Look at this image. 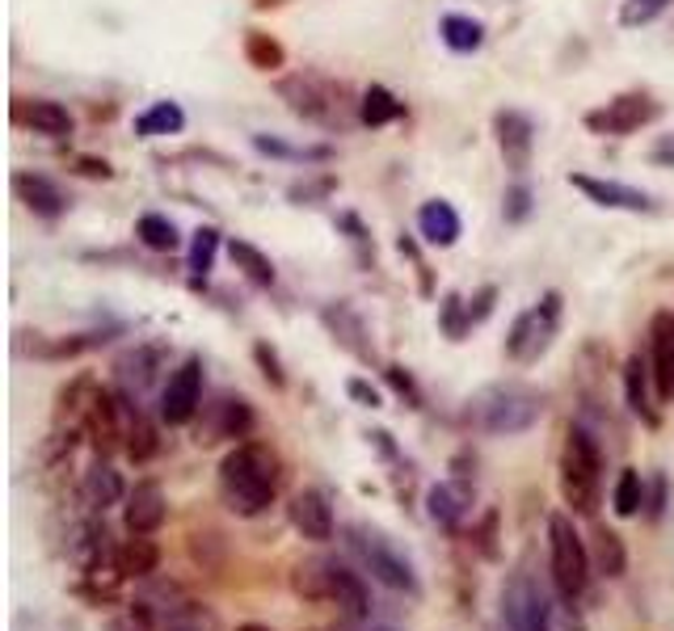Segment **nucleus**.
<instances>
[{
	"instance_id": "f257e3e1",
	"label": "nucleus",
	"mask_w": 674,
	"mask_h": 631,
	"mask_svg": "<svg viewBox=\"0 0 674 631\" xmlns=\"http://www.w3.org/2000/svg\"><path fill=\"white\" fill-rule=\"evenodd\" d=\"M283 488V463L270 446L261 442H241L236 450H228L220 463V493L232 514L241 518H257L261 509H270V502Z\"/></svg>"
},
{
	"instance_id": "f03ea898",
	"label": "nucleus",
	"mask_w": 674,
	"mask_h": 631,
	"mask_svg": "<svg viewBox=\"0 0 674 631\" xmlns=\"http://www.w3.org/2000/svg\"><path fill=\"white\" fill-rule=\"evenodd\" d=\"M599 493H603V455L581 425H569L561 446V497L569 514L590 518L599 509Z\"/></svg>"
},
{
	"instance_id": "7ed1b4c3",
	"label": "nucleus",
	"mask_w": 674,
	"mask_h": 631,
	"mask_svg": "<svg viewBox=\"0 0 674 631\" xmlns=\"http://www.w3.org/2000/svg\"><path fill=\"white\" fill-rule=\"evenodd\" d=\"M548 560H552V585L565 602H578L590 585V547L581 543L578 527L569 514H552L548 518Z\"/></svg>"
},
{
	"instance_id": "20e7f679",
	"label": "nucleus",
	"mask_w": 674,
	"mask_h": 631,
	"mask_svg": "<svg viewBox=\"0 0 674 631\" xmlns=\"http://www.w3.org/2000/svg\"><path fill=\"white\" fill-rule=\"evenodd\" d=\"M540 396L531 387H518V383H502V387H489L477 396L473 417L485 434H523L540 421Z\"/></svg>"
},
{
	"instance_id": "39448f33",
	"label": "nucleus",
	"mask_w": 674,
	"mask_h": 631,
	"mask_svg": "<svg viewBox=\"0 0 674 631\" xmlns=\"http://www.w3.org/2000/svg\"><path fill=\"white\" fill-rule=\"evenodd\" d=\"M556 329H561V295L556 290H548L540 304H531L527 312L518 316L511 324V337H506V354H511L514 362H540L552 346V337H556Z\"/></svg>"
},
{
	"instance_id": "423d86ee",
	"label": "nucleus",
	"mask_w": 674,
	"mask_h": 631,
	"mask_svg": "<svg viewBox=\"0 0 674 631\" xmlns=\"http://www.w3.org/2000/svg\"><path fill=\"white\" fill-rule=\"evenodd\" d=\"M351 547L358 552V560L371 568V577L388 585V590H396V594H418V572L414 565L388 543L380 531H351Z\"/></svg>"
},
{
	"instance_id": "0eeeda50",
	"label": "nucleus",
	"mask_w": 674,
	"mask_h": 631,
	"mask_svg": "<svg viewBox=\"0 0 674 631\" xmlns=\"http://www.w3.org/2000/svg\"><path fill=\"white\" fill-rule=\"evenodd\" d=\"M198 400H203V362L198 358H186L161 392V417L169 425H191L194 412H198Z\"/></svg>"
},
{
	"instance_id": "6e6552de",
	"label": "nucleus",
	"mask_w": 674,
	"mask_h": 631,
	"mask_svg": "<svg viewBox=\"0 0 674 631\" xmlns=\"http://www.w3.org/2000/svg\"><path fill=\"white\" fill-rule=\"evenodd\" d=\"M649 371L658 400L674 405V312H653L649 320Z\"/></svg>"
},
{
	"instance_id": "1a4fd4ad",
	"label": "nucleus",
	"mask_w": 674,
	"mask_h": 631,
	"mask_svg": "<svg viewBox=\"0 0 674 631\" xmlns=\"http://www.w3.org/2000/svg\"><path fill=\"white\" fill-rule=\"evenodd\" d=\"M658 119V106L649 101L645 94H624L608 101L603 110H595L586 123L595 126V131H603V135H633V131H641L645 123H653Z\"/></svg>"
},
{
	"instance_id": "9d476101",
	"label": "nucleus",
	"mask_w": 674,
	"mask_h": 631,
	"mask_svg": "<svg viewBox=\"0 0 674 631\" xmlns=\"http://www.w3.org/2000/svg\"><path fill=\"white\" fill-rule=\"evenodd\" d=\"M544 610L548 598L540 594V585L531 577H514L502 594V615H506V628L511 631H540L544 628Z\"/></svg>"
},
{
	"instance_id": "9b49d317",
	"label": "nucleus",
	"mask_w": 674,
	"mask_h": 631,
	"mask_svg": "<svg viewBox=\"0 0 674 631\" xmlns=\"http://www.w3.org/2000/svg\"><path fill=\"white\" fill-rule=\"evenodd\" d=\"M169 514V502H164V488L157 480H139L127 493V505H123V522H127V535H157Z\"/></svg>"
},
{
	"instance_id": "f8f14e48",
	"label": "nucleus",
	"mask_w": 674,
	"mask_h": 631,
	"mask_svg": "<svg viewBox=\"0 0 674 631\" xmlns=\"http://www.w3.org/2000/svg\"><path fill=\"white\" fill-rule=\"evenodd\" d=\"M287 514H291V527L308 539V543H329V539H333V505H329V497L317 493V488L295 493L287 505Z\"/></svg>"
},
{
	"instance_id": "ddd939ff",
	"label": "nucleus",
	"mask_w": 674,
	"mask_h": 631,
	"mask_svg": "<svg viewBox=\"0 0 674 631\" xmlns=\"http://www.w3.org/2000/svg\"><path fill=\"white\" fill-rule=\"evenodd\" d=\"M493 131H498V148L506 157V169L523 173L531 164V148H536V126H531V119L518 114V110H502L493 119Z\"/></svg>"
},
{
	"instance_id": "4468645a",
	"label": "nucleus",
	"mask_w": 674,
	"mask_h": 631,
	"mask_svg": "<svg viewBox=\"0 0 674 631\" xmlns=\"http://www.w3.org/2000/svg\"><path fill=\"white\" fill-rule=\"evenodd\" d=\"M324 602L338 606L346 619H367V610H371L367 585L358 581V572L333 565V560H324Z\"/></svg>"
},
{
	"instance_id": "2eb2a0df",
	"label": "nucleus",
	"mask_w": 674,
	"mask_h": 631,
	"mask_svg": "<svg viewBox=\"0 0 674 631\" xmlns=\"http://www.w3.org/2000/svg\"><path fill=\"white\" fill-rule=\"evenodd\" d=\"M569 186L581 189L590 202H599V207H611V211H653V198L645 194V189H633V186H620V182H603V177H586V173H574L569 177Z\"/></svg>"
},
{
	"instance_id": "dca6fc26",
	"label": "nucleus",
	"mask_w": 674,
	"mask_h": 631,
	"mask_svg": "<svg viewBox=\"0 0 674 631\" xmlns=\"http://www.w3.org/2000/svg\"><path fill=\"white\" fill-rule=\"evenodd\" d=\"M68 560L81 568V572L106 565V560H119V547L110 543V531H106L101 518H89V522H81L72 531V539H68Z\"/></svg>"
},
{
	"instance_id": "f3484780",
	"label": "nucleus",
	"mask_w": 674,
	"mask_h": 631,
	"mask_svg": "<svg viewBox=\"0 0 674 631\" xmlns=\"http://www.w3.org/2000/svg\"><path fill=\"white\" fill-rule=\"evenodd\" d=\"M279 94L287 97V106L304 119H317V123H333V89L321 85L317 76H291L279 85Z\"/></svg>"
},
{
	"instance_id": "a211bd4d",
	"label": "nucleus",
	"mask_w": 674,
	"mask_h": 631,
	"mask_svg": "<svg viewBox=\"0 0 674 631\" xmlns=\"http://www.w3.org/2000/svg\"><path fill=\"white\" fill-rule=\"evenodd\" d=\"M13 194L42 220H60L68 207L64 189L56 186L51 177H42V173H13Z\"/></svg>"
},
{
	"instance_id": "6ab92c4d",
	"label": "nucleus",
	"mask_w": 674,
	"mask_h": 631,
	"mask_svg": "<svg viewBox=\"0 0 674 631\" xmlns=\"http://www.w3.org/2000/svg\"><path fill=\"white\" fill-rule=\"evenodd\" d=\"M426 509H430V518H434L439 527L455 531V527L468 518V509H473V488L459 484V480H443V484H434V488L426 493Z\"/></svg>"
},
{
	"instance_id": "aec40b11",
	"label": "nucleus",
	"mask_w": 674,
	"mask_h": 631,
	"mask_svg": "<svg viewBox=\"0 0 674 631\" xmlns=\"http://www.w3.org/2000/svg\"><path fill=\"white\" fill-rule=\"evenodd\" d=\"M81 502L89 505L94 514H106L110 505L127 502V488H123V475L114 472L110 463H101V459H97L94 468L85 472V480H81Z\"/></svg>"
},
{
	"instance_id": "412c9836",
	"label": "nucleus",
	"mask_w": 674,
	"mask_h": 631,
	"mask_svg": "<svg viewBox=\"0 0 674 631\" xmlns=\"http://www.w3.org/2000/svg\"><path fill=\"white\" fill-rule=\"evenodd\" d=\"M418 232H421V240H426V245L451 249V245L459 240V215H455V207H451V202H443V198H430V202H421Z\"/></svg>"
},
{
	"instance_id": "4be33fe9",
	"label": "nucleus",
	"mask_w": 674,
	"mask_h": 631,
	"mask_svg": "<svg viewBox=\"0 0 674 631\" xmlns=\"http://www.w3.org/2000/svg\"><path fill=\"white\" fill-rule=\"evenodd\" d=\"M17 119L38 135H51V139L72 135V114L60 101H26V106H17Z\"/></svg>"
},
{
	"instance_id": "5701e85b",
	"label": "nucleus",
	"mask_w": 674,
	"mask_h": 631,
	"mask_svg": "<svg viewBox=\"0 0 674 631\" xmlns=\"http://www.w3.org/2000/svg\"><path fill=\"white\" fill-rule=\"evenodd\" d=\"M649 379H653V371L641 362V354H633V358L624 362V396H628V409L637 412L641 421H649V425H658V409H653V400H649Z\"/></svg>"
},
{
	"instance_id": "b1692460",
	"label": "nucleus",
	"mask_w": 674,
	"mask_h": 631,
	"mask_svg": "<svg viewBox=\"0 0 674 631\" xmlns=\"http://www.w3.org/2000/svg\"><path fill=\"white\" fill-rule=\"evenodd\" d=\"M123 581H127V572L119 568V560H106V565H97V568H85L81 572V598H89V602H114L119 594H123Z\"/></svg>"
},
{
	"instance_id": "393cba45",
	"label": "nucleus",
	"mask_w": 674,
	"mask_h": 631,
	"mask_svg": "<svg viewBox=\"0 0 674 631\" xmlns=\"http://www.w3.org/2000/svg\"><path fill=\"white\" fill-rule=\"evenodd\" d=\"M161 565V547L152 543V535H131L123 547H119V568L127 577H152Z\"/></svg>"
},
{
	"instance_id": "a878e982",
	"label": "nucleus",
	"mask_w": 674,
	"mask_h": 631,
	"mask_svg": "<svg viewBox=\"0 0 674 631\" xmlns=\"http://www.w3.org/2000/svg\"><path fill=\"white\" fill-rule=\"evenodd\" d=\"M228 257H232V265L249 279L254 286H270L274 283V265H270V257L249 245V240H228Z\"/></svg>"
},
{
	"instance_id": "bb28decb",
	"label": "nucleus",
	"mask_w": 674,
	"mask_h": 631,
	"mask_svg": "<svg viewBox=\"0 0 674 631\" xmlns=\"http://www.w3.org/2000/svg\"><path fill=\"white\" fill-rule=\"evenodd\" d=\"M182 126H186L182 106H177V101H157V106H148V110L135 119V135H144V139H152V135H177Z\"/></svg>"
},
{
	"instance_id": "cd10ccee",
	"label": "nucleus",
	"mask_w": 674,
	"mask_h": 631,
	"mask_svg": "<svg viewBox=\"0 0 674 631\" xmlns=\"http://www.w3.org/2000/svg\"><path fill=\"white\" fill-rule=\"evenodd\" d=\"M590 560L595 568L603 572V577H624V568H628V552H624V539L608 531V527H599L595 531V547H590Z\"/></svg>"
},
{
	"instance_id": "c85d7f7f",
	"label": "nucleus",
	"mask_w": 674,
	"mask_h": 631,
	"mask_svg": "<svg viewBox=\"0 0 674 631\" xmlns=\"http://www.w3.org/2000/svg\"><path fill=\"white\" fill-rule=\"evenodd\" d=\"M439 34H443V42H448L451 51H459V55L477 51V47L485 42V26L477 22V17H464V13H448L443 26H439Z\"/></svg>"
},
{
	"instance_id": "c756f323",
	"label": "nucleus",
	"mask_w": 674,
	"mask_h": 631,
	"mask_svg": "<svg viewBox=\"0 0 674 631\" xmlns=\"http://www.w3.org/2000/svg\"><path fill=\"white\" fill-rule=\"evenodd\" d=\"M123 446H127V455L135 463H148L157 455V430L144 421V412L135 409L131 400H127V438H123Z\"/></svg>"
},
{
	"instance_id": "7c9ffc66",
	"label": "nucleus",
	"mask_w": 674,
	"mask_h": 631,
	"mask_svg": "<svg viewBox=\"0 0 674 631\" xmlns=\"http://www.w3.org/2000/svg\"><path fill=\"white\" fill-rule=\"evenodd\" d=\"M401 101L396 97L388 94L384 85H371L367 94H363V106H358V119L367 126H384V123H392V119H401Z\"/></svg>"
},
{
	"instance_id": "2f4dec72",
	"label": "nucleus",
	"mask_w": 674,
	"mask_h": 631,
	"mask_svg": "<svg viewBox=\"0 0 674 631\" xmlns=\"http://www.w3.org/2000/svg\"><path fill=\"white\" fill-rule=\"evenodd\" d=\"M615 514L620 518H637L641 514V505H645V480H641V472L637 468H624L620 472V480H615Z\"/></svg>"
},
{
	"instance_id": "473e14b6",
	"label": "nucleus",
	"mask_w": 674,
	"mask_h": 631,
	"mask_svg": "<svg viewBox=\"0 0 674 631\" xmlns=\"http://www.w3.org/2000/svg\"><path fill=\"white\" fill-rule=\"evenodd\" d=\"M135 236L157 252L177 249V240H182V236H177V227L164 220V215H139V223H135Z\"/></svg>"
},
{
	"instance_id": "72a5a7b5",
	"label": "nucleus",
	"mask_w": 674,
	"mask_h": 631,
	"mask_svg": "<svg viewBox=\"0 0 674 631\" xmlns=\"http://www.w3.org/2000/svg\"><path fill=\"white\" fill-rule=\"evenodd\" d=\"M245 55H249V63L254 67H261V72H274V67H283V47L270 38L266 30H249L245 34Z\"/></svg>"
},
{
	"instance_id": "f704fd0d",
	"label": "nucleus",
	"mask_w": 674,
	"mask_h": 631,
	"mask_svg": "<svg viewBox=\"0 0 674 631\" xmlns=\"http://www.w3.org/2000/svg\"><path fill=\"white\" fill-rule=\"evenodd\" d=\"M106 631H157V615L148 602H127L106 619Z\"/></svg>"
},
{
	"instance_id": "c9c22d12",
	"label": "nucleus",
	"mask_w": 674,
	"mask_h": 631,
	"mask_svg": "<svg viewBox=\"0 0 674 631\" xmlns=\"http://www.w3.org/2000/svg\"><path fill=\"white\" fill-rule=\"evenodd\" d=\"M254 430V412H249V405L245 400H220V425H216V434L220 438H245Z\"/></svg>"
},
{
	"instance_id": "e433bc0d",
	"label": "nucleus",
	"mask_w": 674,
	"mask_h": 631,
	"mask_svg": "<svg viewBox=\"0 0 674 631\" xmlns=\"http://www.w3.org/2000/svg\"><path fill=\"white\" fill-rule=\"evenodd\" d=\"M216 249H220V232L216 227H198L191 240V274L194 279H207L211 265H216Z\"/></svg>"
},
{
	"instance_id": "4c0bfd02",
	"label": "nucleus",
	"mask_w": 674,
	"mask_h": 631,
	"mask_svg": "<svg viewBox=\"0 0 674 631\" xmlns=\"http://www.w3.org/2000/svg\"><path fill=\"white\" fill-rule=\"evenodd\" d=\"M540 631H590V628H586V619L574 610V602H565L561 594H556V598H548L544 628Z\"/></svg>"
},
{
	"instance_id": "58836bf2",
	"label": "nucleus",
	"mask_w": 674,
	"mask_h": 631,
	"mask_svg": "<svg viewBox=\"0 0 674 631\" xmlns=\"http://www.w3.org/2000/svg\"><path fill=\"white\" fill-rule=\"evenodd\" d=\"M666 9V0H624V9H620V26H645V22H653L658 13Z\"/></svg>"
},
{
	"instance_id": "ea45409f",
	"label": "nucleus",
	"mask_w": 674,
	"mask_h": 631,
	"mask_svg": "<svg viewBox=\"0 0 674 631\" xmlns=\"http://www.w3.org/2000/svg\"><path fill=\"white\" fill-rule=\"evenodd\" d=\"M527 215H531V189L518 182V186L506 189V220L518 223V220H527Z\"/></svg>"
},
{
	"instance_id": "a19ab883",
	"label": "nucleus",
	"mask_w": 674,
	"mask_h": 631,
	"mask_svg": "<svg viewBox=\"0 0 674 631\" xmlns=\"http://www.w3.org/2000/svg\"><path fill=\"white\" fill-rule=\"evenodd\" d=\"M207 628H211V619H203L198 606H186V610H177V615L169 619V628L164 631H207Z\"/></svg>"
},
{
	"instance_id": "79ce46f5",
	"label": "nucleus",
	"mask_w": 674,
	"mask_h": 631,
	"mask_svg": "<svg viewBox=\"0 0 674 631\" xmlns=\"http://www.w3.org/2000/svg\"><path fill=\"white\" fill-rule=\"evenodd\" d=\"M254 354H257V362L266 367V379H270L274 387H283V371H279V358H274V354H270L266 346H257Z\"/></svg>"
},
{
	"instance_id": "37998d69",
	"label": "nucleus",
	"mask_w": 674,
	"mask_h": 631,
	"mask_svg": "<svg viewBox=\"0 0 674 631\" xmlns=\"http://www.w3.org/2000/svg\"><path fill=\"white\" fill-rule=\"evenodd\" d=\"M388 379H392V387H396V392H401V396H409V400H414V405H418V392H414V383H409V375H401V371H396V367H392V371H388Z\"/></svg>"
},
{
	"instance_id": "c03bdc74",
	"label": "nucleus",
	"mask_w": 674,
	"mask_h": 631,
	"mask_svg": "<svg viewBox=\"0 0 674 631\" xmlns=\"http://www.w3.org/2000/svg\"><path fill=\"white\" fill-rule=\"evenodd\" d=\"M351 396H358V400H363V405H371V409L380 405V396H376L367 383H358V379H351Z\"/></svg>"
},
{
	"instance_id": "a18cd8bd",
	"label": "nucleus",
	"mask_w": 674,
	"mask_h": 631,
	"mask_svg": "<svg viewBox=\"0 0 674 631\" xmlns=\"http://www.w3.org/2000/svg\"><path fill=\"white\" fill-rule=\"evenodd\" d=\"M653 160H658V164H666V160H674V139H662V144L653 148Z\"/></svg>"
},
{
	"instance_id": "49530a36",
	"label": "nucleus",
	"mask_w": 674,
	"mask_h": 631,
	"mask_svg": "<svg viewBox=\"0 0 674 631\" xmlns=\"http://www.w3.org/2000/svg\"><path fill=\"white\" fill-rule=\"evenodd\" d=\"M236 631H270V628H261V623H245V628H236Z\"/></svg>"
}]
</instances>
